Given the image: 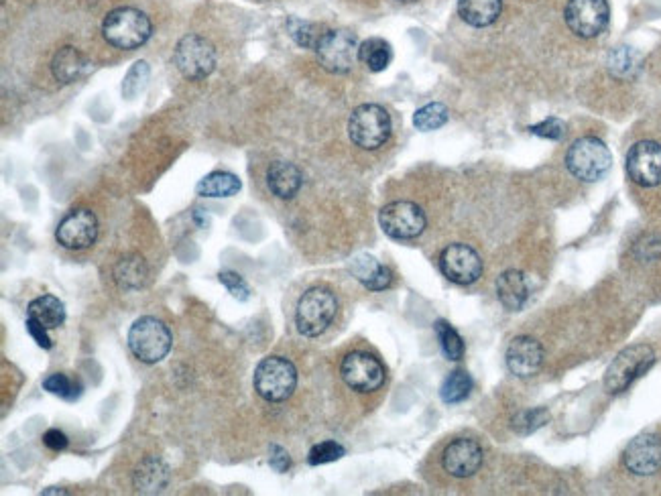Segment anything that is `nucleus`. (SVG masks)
I'll return each mask as SVG.
<instances>
[{
    "label": "nucleus",
    "instance_id": "20e7f679",
    "mask_svg": "<svg viewBox=\"0 0 661 496\" xmlns=\"http://www.w3.org/2000/svg\"><path fill=\"white\" fill-rule=\"evenodd\" d=\"M255 391L269 403L289 399L297 387V370L291 360L283 356H267L255 368Z\"/></svg>",
    "mask_w": 661,
    "mask_h": 496
},
{
    "label": "nucleus",
    "instance_id": "ea45409f",
    "mask_svg": "<svg viewBox=\"0 0 661 496\" xmlns=\"http://www.w3.org/2000/svg\"><path fill=\"white\" fill-rule=\"evenodd\" d=\"M269 454H271V456H269V464H271V468H273L275 472H287V470H289V466H291V458H289V454H287L285 448L273 444V446L269 448Z\"/></svg>",
    "mask_w": 661,
    "mask_h": 496
},
{
    "label": "nucleus",
    "instance_id": "6e6552de",
    "mask_svg": "<svg viewBox=\"0 0 661 496\" xmlns=\"http://www.w3.org/2000/svg\"><path fill=\"white\" fill-rule=\"evenodd\" d=\"M173 61L184 78L204 80L216 70V49L200 35H186L179 39Z\"/></svg>",
    "mask_w": 661,
    "mask_h": 496
},
{
    "label": "nucleus",
    "instance_id": "c03bdc74",
    "mask_svg": "<svg viewBox=\"0 0 661 496\" xmlns=\"http://www.w3.org/2000/svg\"><path fill=\"white\" fill-rule=\"evenodd\" d=\"M401 3H413V0H401Z\"/></svg>",
    "mask_w": 661,
    "mask_h": 496
},
{
    "label": "nucleus",
    "instance_id": "4c0bfd02",
    "mask_svg": "<svg viewBox=\"0 0 661 496\" xmlns=\"http://www.w3.org/2000/svg\"><path fill=\"white\" fill-rule=\"evenodd\" d=\"M218 281L228 289V293L238 299V301H247L251 297V287L247 285V281L240 277L238 273L232 271H222L218 275Z\"/></svg>",
    "mask_w": 661,
    "mask_h": 496
},
{
    "label": "nucleus",
    "instance_id": "79ce46f5",
    "mask_svg": "<svg viewBox=\"0 0 661 496\" xmlns=\"http://www.w3.org/2000/svg\"><path fill=\"white\" fill-rule=\"evenodd\" d=\"M43 444L49 448V450H66L68 448V436L64 431H59V429H47L43 433Z\"/></svg>",
    "mask_w": 661,
    "mask_h": 496
},
{
    "label": "nucleus",
    "instance_id": "2eb2a0df",
    "mask_svg": "<svg viewBox=\"0 0 661 496\" xmlns=\"http://www.w3.org/2000/svg\"><path fill=\"white\" fill-rule=\"evenodd\" d=\"M627 173L643 188H655L661 183V145L655 141H639L627 153Z\"/></svg>",
    "mask_w": 661,
    "mask_h": 496
},
{
    "label": "nucleus",
    "instance_id": "bb28decb",
    "mask_svg": "<svg viewBox=\"0 0 661 496\" xmlns=\"http://www.w3.org/2000/svg\"><path fill=\"white\" fill-rule=\"evenodd\" d=\"M240 188H243V183H240L234 173L214 171L200 179V183L196 185V194L202 198H230L238 194Z\"/></svg>",
    "mask_w": 661,
    "mask_h": 496
},
{
    "label": "nucleus",
    "instance_id": "dca6fc26",
    "mask_svg": "<svg viewBox=\"0 0 661 496\" xmlns=\"http://www.w3.org/2000/svg\"><path fill=\"white\" fill-rule=\"evenodd\" d=\"M623 464L637 476H651L661 468V440L651 433L637 436L623 452Z\"/></svg>",
    "mask_w": 661,
    "mask_h": 496
},
{
    "label": "nucleus",
    "instance_id": "37998d69",
    "mask_svg": "<svg viewBox=\"0 0 661 496\" xmlns=\"http://www.w3.org/2000/svg\"><path fill=\"white\" fill-rule=\"evenodd\" d=\"M43 494H66V490H43Z\"/></svg>",
    "mask_w": 661,
    "mask_h": 496
},
{
    "label": "nucleus",
    "instance_id": "7c9ffc66",
    "mask_svg": "<svg viewBox=\"0 0 661 496\" xmlns=\"http://www.w3.org/2000/svg\"><path fill=\"white\" fill-rule=\"evenodd\" d=\"M472 391V379L466 370H454L448 375V379L444 381L442 389H440V397L444 403H460L464 399H468Z\"/></svg>",
    "mask_w": 661,
    "mask_h": 496
},
{
    "label": "nucleus",
    "instance_id": "0eeeda50",
    "mask_svg": "<svg viewBox=\"0 0 661 496\" xmlns=\"http://www.w3.org/2000/svg\"><path fill=\"white\" fill-rule=\"evenodd\" d=\"M653 362H655V352L649 346L637 344V346L625 348L607 370L605 389L611 395H619V393L627 391L643 375V372H647L651 368Z\"/></svg>",
    "mask_w": 661,
    "mask_h": 496
},
{
    "label": "nucleus",
    "instance_id": "c85d7f7f",
    "mask_svg": "<svg viewBox=\"0 0 661 496\" xmlns=\"http://www.w3.org/2000/svg\"><path fill=\"white\" fill-rule=\"evenodd\" d=\"M287 31L291 35V39L304 49H314L318 47L320 39L326 35V29L318 23H310V21H302V19H287Z\"/></svg>",
    "mask_w": 661,
    "mask_h": 496
},
{
    "label": "nucleus",
    "instance_id": "f257e3e1",
    "mask_svg": "<svg viewBox=\"0 0 661 496\" xmlns=\"http://www.w3.org/2000/svg\"><path fill=\"white\" fill-rule=\"evenodd\" d=\"M338 314V299L326 287H312L299 297L295 309V326L299 334L316 338L328 330Z\"/></svg>",
    "mask_w": 661,
    "mask_h": 496
},
{
    "label": "nucleus",
    "instance_id": "423d86ee",
    "mask_svg": "<svg viewBox=\"0 0 661 496\" xmlns=\"http://www.w3.org/2000/svg\"><path fill=\"white\" fill-rule=\"evenodd\" d=\"M171 344L169 328L153 316L139 318L129 330V348L145 364L161 362L169 354Z\"/></svg>",
    "mask_w": 661,
    "mask_h": 496
},
{
    "label": "nucleus",
    "instance_id": "a19ab883",
    "mask_svg": "<svg viewBox=\"0 0 661 496\" xmlns=\"http://www.w3.org/2000/svg\"><path fill=\"white\" fill-rule=\"evenodd\" d=\"M27 332H29V336L41 346V348H45V350H49L51 346H53V342L49 340V336H47V328L45 326H41L37 320H33V318H27Z\"/></svg>",
    "mask_w": 661,
    "mask_h": 496
},
{
    "label": "nucleus",
    "instance_id": "1a4fd4ad",
    "mask_svg": "<svg viewBox=\"0 0 661 496\" xmlns=\"http://www.w3.org/2000/svg\"><path fill=\"white\" fill-rule=\"evenodd\" d=\"M358 39L354 33L338 29L326 31L316 47V55L320 66L332 74H346L350 72L358 61Z\"/></svg>",
    "mask_w": 661,
    "mask_h": 496
},
{
    "label": "nucleus",
    "instance_id": "b1692460",
    "mask_svg": "<svg viewBox=\"0 0 661 496\" xmlns=\"http://www.w3.org/2000/svg\"><path fill=\"white\" fill-rule=\"evenodd\" d=\"M497 295L499 301L511 309V312H517L521 309L529 297V283L525 279L523 273L519 271H505L499 279H497Z\"/></svg>",
    "mask_w": 661,
    "mask_h": 496
},
{
    "label": "nucleus",
    "instance_id": "ddd939ff",
    "mask_svg": "<svg viewBox=\"0 0 661 496\" xmlns=\"http://www.w3.org/2000/svg\"><path fill=\"white\" fill-rule=\"evenodd\" d=\"M442 275L456 285H470L483 275V261L468 244H450L440 255Z\"/></svg>",
    "mask_w": 661,
    "mask_h": 496
},
{
    "label": "nucleus",
    "instance_id": "f8f14e48",
    "mask_svg": "<svg viewBox=\"0 0 661 496\" xmlns=\"http://www.w3.org/2000/svg\"><path fill=\"white\" fill-rule=\"evenodd\" d=\"M564 19L572 33L592 39L607 29L609 5L607 0H568Z\"/></svg>",
    "mask_w": 661,
    "mask_h": 496
},
{
    "label": "nucleus",
    "instance_id": "4468645a",
    "mask_svg": "<svg viewBox=\"0 0 661 496\" xmlns=\"http://www.w3.org/2000/svg\"><path fill=\"white\" fill-rule=\"evenodd\" d=\"M98 236V218L94 212L80 208L70 212L55 230L57 242L68 251H84L92 246Z\"/></svg>",
    "mask_w": 661,
    "mask_h": 496
},
{
    "label": "nucleus",
    "instance_id": "7ed1b4c3",
    "mask_svg": "<svg viewBox=\"0 0 661 496\" xmlns=\"http://www.w3.org/2000/svg\"><path fill=\"white\" fill-rule=\"evenodd\" d=\"M348 135L356 147L365 151H375L383 147L391 137V116L379 104L358 106L350 114Z\"/></svg>",
    "mask_w": 661,
    "mask_h": 496
},
{
    "label": "nucleus",
    "instance_id": "393cba45",
    "mask_svg": "<svg viewBox=\"0 0 661 496\" xmlns=\"http://www.w3.org/2000/svg\"><path fill=\"white\" fill-rule=\"evenodd\" d=\"M147 279H149V269L141 255H127L114 267V281L125 291H135L145 287Z\"/></svg>",
    "mask_w": 661,
    "mask_h": 496
},
{
    "label": "nucleus",
    "instance_id": "a211bd4d",
    "mask_svg": "<svg viewBox=\"0 0 661 496\" xmlns=\"http://www.w3.org/2000/svg\"><path fill=\"white\" fill-rule=\"evenodd\" d=\"M507 366L519 379H529L544 364V348L535 338L517 336L507 348Z\"/></svg>",
    "mask_w": 661,
    "mask_h": 496
},
{
    "label": "nucleus",
    "instance_id": "2f4dec72",
    "mask_svg": "<svg viewBox=\"0 0 661 496\" xmlns=\"http://www.w3.org/2000/svg\"><path fill=\"white\" fill-rule=\"evenodd\" d=\"M43 389L51 395H57V397H62L66 401H76L82 393V387L78 381L70 379L68 375H62V372H55V375H49L45 381H43Z\"/></svg>",
    "mask_w": 661,
    "mask_h": 496
},
{
    "label": "nucleus",
    "instance_id": "f3484780",
    "mask_svg": "<svg viewBox=\"0 0 661 496\" xmlns=\"http://www.w3.org/2000/svg\"><path fill=\"white\" fill-rule=\"evenodd\" d=\"M483 448L478 446V442L470 438H460L454 440L442 456V466L448 474L456 478H468L478 472V468L483 466Z\"/></svg>",
    "mask_w": 661,
    "mask_h": 496
},
{
    "label": "nucleus",
    "instance_id": "4be33fe9",
    "mask_svg": "<svg viewBox=\"0 0 661 496\" xmlns=\"http://www.w3.org/2000/svg\"><path fill=\"white\" fill-rule=\"evenodd\" d=\"M169 466L161 458H145L135 470L133 484L141 494H157L169 484Z\"/></svg>",
    "mask_w": 661,
    "mask_h": 496
},
{
    "label": "nucleus",
    "instance_id": "f03ea898",
    "mask_svg": "<svg viewBox=\"0 0 661 496\" xmlns=\"http://www.w3.org/2000/svg\"><path fill=\"white\" fill-rule=\"evenodd\" d=\"M151 21L145 13L131 9V7H120L106 15L102 23L104 39L114 45L116 49H137L147 43L151 37Z\"/></svg>",
    "mask_w": 661,
    "mask_h": 496
},
{
    "label": "nucleus",
    "instance_id": "473e14b6",
    "mask_svg": "<svg viewBox=\"0 0 661 496\" xmlns=\"http://www.w3.org/2000/svg\"><path fill=\"white\" fill-rule=\"evenodd\" d=\"M434 328H436V334H438V340H440V346H442L444 354L450 360H460L464 356V342H462L460 334L446 320H438L434 324Z\"/></svg>",
    "mask_w": 661,
    "mask_h": 496
},
{
    "label": "nucleus",
    "instance_id": "c9c22d12",
    "mask_svg": "<svg viewBox=\"0 0 661 496\" xmlns=\"http://www.w3.org/2000/svg\"><path fill=\"white\" fill-rule=\"evenodd\" d=\"M548 411L546 409H527V411H521L513 417V429L519 431V433H531L535 431L537 427H542L546 421H548Z\"/></svg>",
    "mask_w": 661,
    "mask_h": 496
},
{
    "label": "nucleus",
    "instance_id": "f704fd0d",
    "mask_svg": "<svg viewBox=\"0 0 661 496\" xmlns=\"http://www.w3.org/2000/svg\"><path fill=\"white\" fill-rule=\"evenodd\" d=\"M609 70L617 78H627L635 72V53L629 47H619L609 57Z\"/></svg>",
    "mask_w": 661,
    "mask_h": 496
},
{
    "label": "nucleus",
    "instance_id": "72a5a7b5",
    "mask_svg": "<svg viewBox=\"0 0 661 496\" xmlns=\"http://www.w3.org/2000/svg\"><path fill=\"white\" fill-rule=\"evenodd\" d=\"M149 74H151V70H149L147 61H137L123 82L125 98H135L137 94H141L149 82Z\"/></svg>",
    "mask_w": 661,
    "mask_h": 496
},
{
    "label": "nucleus",
    "instance_id": "6ab92c4d",
    "mask_svg": "<svg viewBox=\"0 0 661 496\" xmlns=\"http://www.w3.org/2000/svg\"><path fill=\"white\" fill-rule=\"evenodd\" d=\"M304 183V175L289 161H275L267 171V185L279 200H291Z\"/></svg>",
    "mask_w": 661,
    "mask_h": 496
},
{
    "label": "nucleus",
    "instance_id": "9b49d317",
    "mask_svg": "<svg viewBox=\"0 0 661 496\" xmlns=\"http://www.w3.org/2000/svg\"><path fill=\"white\" fill-rule=\"evenodd\" d=\"M383 232L395 240H411L426 230V214L413 202H391L379 214Z\"/></svg>",
    "mask_w": 661,
    "mask_h": 496
},
{
    "label": "nucleus",
    "instance_id": "9d476101",
    "mask_svg": "<svg viewBox=\"0 0 661 496\" xmlns=\"http://www.w3.org/2000/svg\"><path fill=\"white\" fill-rule=\"evenodd\" d=\"M342 381L358 393H373L383 387L387 372L379 358L367 352H352L342 360Z\"/></svg>",
    "mask_w": 661,
    "mask_h": 496
},
{
    "label": "nucleus",
    "instance_id": "c756f323",
    "mask_svg": "<svg viewBox=\"0 0 661 496\" xmlns=\"http://www.w3.org/2000/svg\"><path fill=\"white\" fill-rule=\"evenodd\" d=\"M448 118H450V110L442 102H432V104H426L424 108H419L413 114V124L417 131L430 133V131L444 127Z\"/></svg>",
    "mask_w": 661,
    "mask_h": 496
},
{
    "label": "nucleus",
    "instance_id": "412c9836",
    "mask_svg": "<svg viewBox=\"0 0 661 496\" xmlns=\"http://www.w3.org/2000/svg\"><path fill=\"white\" fill-rule=\"evenodd\" d=\"M350 273L371 291H383L391 285V269L371 255H358L350 263Z\"/></svg>",
    "mask_w": 661,
    "mask_h": 496
},
{
    "label": "nucleus",
    "instance_id": "cd10ccee",
    "mask_svg": "<svg viewBox=\"0 0 661 496\" xmlns=\"http://www.w3.org/2000/svg\"><path fill=\"white\" fill-rule=\"evenodd\" d=\"M391 57H393L391 45L385 39H381V37H371V39L360 43L358 59L363 61V64L371 72H383L389 66Z\"/></svg>",
    "mask_w": 661,
    "mask_h": 496
},
{
    "label": "nucleus",
    "instance_id": "e433bc0d",
    "mask_svg": "<svg viewBox=\"0 0 661 496\" xmlns=\"http://www.w3.org/2000/svg\"><path fill=\"white\" fill-rule=\"evenodd\" d=\"M344 454H346V450L340 444H336V442H322V444H316L310 450L308 462L312 466H322V464H330V462L340 460Z\"/></svg>",
    "mask_w": 661,
    "mask_h": 496
},
{
    "label": "nucleus",
    "instance_id": "5701e85b",
    "mask_svg": "<svg viewBox=\"0 0 661 496\" xmlns=\"http://www.w3.org/2000/svg\"><path fill=\"white\" fill-rule=\"evenodd\" d=\"M503 9V0H458V15L470 27L493 25Z\"/></svg>",
    "mask_w": 661,
    "mask_h": 496
},
{
    "label": "nucleus",
    "instance_id": "58836bf2",
    "mask_svg": "<svg viewBox=\"0 0 661 496\" xmlns=\"http://www.w3.org/2000/svg\"><path fill=\"white\" fill-rule=\"evenodd\" d=\"M535 137H542V139H550V141H560L564 135H566V124L564 120L556 118V116H550L546 118L544 122H539L535 124V127L529 129Z\"/></svg>",
    "mask_w": 661,
    "mask_h": 496
},
{
    "label": "nucleus",
    "instance_id": "aec40b11",
    "mask_svg": "<svg viewBox=\"0 0 661 496\" xmlns=\"http://www.w3.org/2000/svg\"><path fill=\"white\" fill-rule=\"evenodd\" d=\"M90 70V61L76 47H62L51 61V72L57 82L74 84L82 80Z\"/></svg>",
    "mask_w": 661,
    "mask_h": 496
},
{
    "label": "nucleus",
    "instance_id": "39448f33",
    "mask_svg": "<svg viewBox=\"0 0 661 496\" xmlns=\"http://www.w3.org/2000/svg\"><path fill=\"white\" fill-rule=\"evenodd\" d=\"M613 155L609 147L596 137L578 139L566 153L568 171L580 181H598L611 169Z\"/></svg>",
    "mask_w": 661,
    "mask_h": 496
},
{
    "label": "nucleus",
    "instance_id": "a878e982",
    "mask_svg": "<svg viewBox=\"0 0 661 496\" xmlns=\"http://www.w3.org/2000/svg\"><path fill=\"white\" fill-rule=\"evenodd\" d=\"M29 318L37 320L47 330L59 328L66 322V305L55 295H41L29 303Z\"/></svg>",
    "mask_w": 661,
    "mask_h": 496
}]
</instances>
